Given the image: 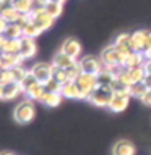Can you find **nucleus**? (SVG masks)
<instances>
[{"mask_svg": "<svg viewBox=\"0 0 151 155\" xmlns=\"http://www.w3.org/2000/svg\"><path fill=\"white\" fill-rule=\"evenodd\" d=\"M145 61H146L145 53H141V52H132L130 55H127L125 61H124V66H122V68H136V66H143Z\"/></svg>", "mask_w": 151, "mask_h": 155, "instance_id": "2eb2a0df", "label": "nucleus"}, {"mask_svg": "<svg viewBox=\"0 0 151 155\" xmlns=\"http://www.w3.org/2000/svg\"><path fill=\"white\" fill-rule=\"evenodd\" d=\"M19 55H21L24 60L26 58H33L34 55H36V52H37V45H36V42H34V39L31 37H21L19 39Z\"/></svg>", "mask_w": 151, "mask_h": 155, "instance_id": "1a4fd4ad", "label": "nucleus"}, {"mask_svg": "<svg viewBox=\"0 0 151 155\" xmlns=\"http://www.w3.org/2000/svg\"><path fill=\"white\" fill-rule=\"evenodd\" d=\"M80 66H81V71L83 73H88V74H99V73L104 70V63H102L101 58L97 57H93V55H88V57H83L80 60Z\"/></svg>", "mask_w": 151, "mask_h": 155, "instance_id": "423d86ee", "label": "nucleus"}, {"mask_svg": "<svg viewBox=\"0 0 151 155\" xmlns=\"http://www.w3.org/2000/svg\"><path fill=\"white\" fill-rule=\"evenodd\" d=\"M42 31L39 29L36 24H34L31 19H29V23L28 24H24L23 26V37H31V39H36L39 34H41Z\"/></svg>", "mask_w": 151, "mask_h": 155, "instance_id": "a878e982", "label": "nucleus"}, {"mask_svg": "<svg viewBox=\"0 0 151 155\" xmlns=\"http://www.w3.org/2000/svg\"><path fill=\"white\" fill-rule=\"evenodd\" d=\"M19 39H7L5 37V42L2 45V50L0 53L2 55H8V53H19Z\"/></svg>", "mask_w": 151, "mask_h": 155, "instance_id": "412c9836", "label": "nucleus"}, {"mask_svg": "<svg viewBox=\"0 0 151 155\" xmlns=\"http://www.w3.org/2000/svg\"><path fill=\"white\" fill-rule=\"evenodd\" d=\"M46 12L51 15L52 18H58L63 12V3H58V2H47L46 5Z\"/></svg>", "mask_w": 151, "mask_h": 155, "instance_id": "c756f323", "label": "nucleus"}, {"mask_svg": "<svg viewBox=\"0 0 151 155\" xmlns=\"http://www.w3.org/2000/svg\"><path fill=\"white\" fill-rule=\"evenodd\" d=\"M0 16H2L5 21L10 24V23H16V21H18V18L21 16V13H19L12 3H3L2 12H0Z\"/></svg>", "mask_w": 151, "mask_h": 155, "instance_id": "4468645a", "label": "nucleus"}, {"mask_svg": "<svg viewBox=\"0 0 151 155\" xmlns=\"http://www.w3.org/2000/svg\"><path fill=\"white\" fill-rule=\"evenodd\" d=\"M5 37L7 39H21L23 37V26L18 23H10L5 31Z\"/></svg>", "mask_w": 151, "mask_h": 155, "instance_id": "5701e85b", "label": "nucleus"}, {"mask_svg": "<svg viewBox=\"0 0 151 155\" xmlns=\"http://www.w3.org/2000/svg\"><path fill=\"white\" fill-rule=\"evenodd\" d=\"M37 82H39V81H37L36 78L33 76V73H31V70H29V73H28V76L24 78L23 81H21V89H23V94H26V92H28L29 89H31L33 86H36Z\"/></svg>", "mask_w": 151, "mask_h": 155, "instance_id": "2f4dec72", "label": "nucleus"}, {"mask_svg": "<svg viewBox=\"0 0 151 155\" xmlns=\"http://www.w3.org/2000/svg\"><path fill=\"white\" fill-rule=\"evenodd\" d=\"M34 116H36V107H34V102L31 99H26V100L19 102L13 110V118L19 124L31 123V121L34 120Z\"/></svg>", "mask_w": 151, "mask_h": 155, "instance_id": "f03ea898", "label": "nucleus"}, {"mask_svg": "<svg viewBox=\"0 0 151 155\" xmlns=\"http://www.w3.org/2000/svg\"><path fill=\"white\" fill-rule=\"evenodd\" d=\"M0 155H16V153H13V152H0Z\"/></svg>", "mask_w": 151, "mask_h": 155, "instance_id": "49530a36", "label": "nucleus"}, {"mask_svg": "<svg viewBox=\"0 0 151 155\" xmlns=\"http://www.w3.org/2000/svg\"><path fill=\"white\" fill-rule=\"evenodd\" d=\"M0 82H2V84H10V82H15L12 70H3V71H2V78H0Z\"/></svg>", "mask_w": 151, "mask_h": 155, "instance_id": "c9c22d12", "label": "nucleus"}, {"mask_svg": "<svg viewBox=\"0 0 151 155\" xmlns=\"http://www.w3.org/2000/svg\"><path fill=\"white\" fill-rule=\"evenodd\" d=\"M24 58L19 53H8V55H2V61H0V68L3 70H13L16 66H21Z\"/></svg>", "mask_w": 151, "mask_h": 155, "instance_id": "f8f14e48", "label": "nucleus"}, {"mask_svg": "<svg viewBox=\"0 0 151 155\" xmlns=\"http://www.w3.org/2000/svg\"><path fill=\"white\" fill-rule=\"evenodd\" d=\"M12 73H13V79H15V82H18V84H21V81L24 79V78L28 76V73H29V70H26L23 65L21 66H16V68H13L12 70Z\"/></svg>", "mask_w": 151, "mask_h": 155, "instance_id": "473e14b6", "label": "nucleus"}, {"mask_svg": "<svg viewBox=\"0 0 151 155\" xmlns=\"http://www.w3.org/2000/svg\"><path fill=\"white\" fill-rule=\"evenodd\" d=\"M60 94H62V97H65V99H83L81 89H80V86L76 84V81H68L65 84H62Z\"/></svg>", "mask_w": 151, "mask_h": 155, "instance_id": "9b49d317", "label": "nucleus"}, {"mask_svg": "<svg viewBox=\"0 0 151 155\" xmlns=\"http://www.w3.org/2000/svg\"><path fill=\"white\" fill-rule=\"evenodd\" d=\"M149 50H151V32L146 31V34H145V42H143V53L149 52Z\"/></svg>", "mask_w": 151, "mask_h": 155, "instance_id": "e433bc0d", "label": "nucleus"}, {"mask_svg": "<svg viewBox=\"0 0 151 155\" xmlns=\"http://www.w3.org/2000/svg\"><path fill=\"white\" fill-rule=\"evenodd\" d=\"M114 79H115V73L106 70V68L97 74V84L99 86H111L114 82Z\"/></svg>", "mask_w": 151, "mask_h": 155, "instance_id": "b1692460", "label": "nucleus"}, {"mask_svg": "<svg viewBox=\"0 0 151 155\" xmlns=\"http://www.w3.org/2000/svg\"><path fill=\"white\" fill-rule=\"evenodd\" d=\"M3 84H2V82H0V100H3Z\"/></svg>", "mask_w": 151, "mask_h": 155, "instance_id": "37998d69", "label": "nucleus"}, {"mask_svg": "<svg viewBox=\"0 0 151 155\" xmlns=\"http://www.w3.org/2000/svg\"><path fill=\"white\" fill-rule=\"evenodd\" d=\"M140 100L143 102L145 105H151V89H148V91H146V94H145L143 97H141Z\"/></svg>", "mask_w": 151, "mask_h": 155, "instance_id": "4c0bfd02", "label": "nucleus"}, {"mask_svg": "<svg viewBox=\"0 0 151 155\" xmlns=\"http://www.w3.org/2000/svg\"><path fill=\"white\" fill-rule=\"evenodd\" d=\"M44 94H46V86H44L42 82H37L36 86H33L31 89L26 92V97H28V99H31L33 102H39L42 99Z\"/></svg>", "mask_w": 151, "mask_h": 155, "instance_id": "4be33fe9", "label": "nucleus"}, {"mask_svg": "<svg viewBox=\"0 0 151 155\" xmlns=\"http://www.w3.org/2000/svg\"><path fill=\"white\" fill-rule=\"evenodd\" d=\"M128 74L132 78V82H140L146 78V70L145 66H136V68H127Z\"/></svg>", "mask_w": 151, "mask_h": 155, "instance_id": "cd10ccee", "label": "nucleus"}, {"mask_svg": "<svg viewBox=\"0 0 151 155\" xmlns=\"http://www.w3.org/2000/svg\"><path fill=\"white\" fill-rule=\"evenodd\" d=\"M7 26H8V23L5 21V19L0 16V36H5V31H7Z\"/></svg>", "mask_w": 151, "mask_h": 155, "instance_id": "ea45409f", "label": "nucleus"}, {"mask_svg": "<svg viewBox=\"0 0 151 155\" xmlns=\"http://www.w3.org/2000/svg\"><path fill=\"white\" fill-rule=\"evenodd\" d=\"M145 58H146V60H151V50L145 53Z\"/></svg>", "mask_w": 151, "mask_h": 155, "instance_id": "a18cd8bd", "label": "nucleus"}, {"mask_svg": "<svg viewBox=\"0 0 151 155\" xmlns=\"http://www.w3.org/2000/svg\"><path fill=\"white\" fill-rule=\"evenodd\" d=\"M114 45L115 47H119L120 48V52L124 53V55H130L132 52V47H130V34H127V32H122L119 34V36L115 37V42H114Z\"/></svg>", "mask_w": 151, "mask_h": 155, "instance_id": "dca6fc26", "label": "nucleus"}, {"mask_svg": "<svg viewBox=\"0 0 151 155\" xmlns=\"http://www.w3.org/2000/svg\"><path fill=\"white\" fill-rule=\"evenodd\" d=\"M49 2H58V3H63L65 0H49Z\"/></svg>", "mask_w": 151, "mask_h": 155, "instance_id": "09e8293b", "label": "nucleus"}, {"mask_svg": "<svg viewBox=\"0 0 151 155\" xmlns=\"http://www.w3.org/2000/svg\"><path fill=\"white\" fill-rule=\"evenodd\" d=\"M111 87H112V91H114V94L130 95V86H127V84H124L122 81H119V79H117V76H115L114 82L111 84ZM130 97H132V95H130Z\"/></svg>", "mask_w": 151, "mask_h": 155, "instance_id": "c85d7f7f", "label": "nucleus"}, {"mask_svg": "<svg viewBox=\"0 0 151 155\" xmlns=\"http://www.w3.org/2000/svg\"><path fill=\"white\" fill-rule=\"evenodd\" d=\"M49 0H34L33 2V8H46Z\"/></svg>", "mask_w": 151, "mask_h": 155, "instance_id": "58836bf2", "label": "nucleus"}, {"mask_svg": "<svg viewBox=\"0 0 151 155\" xmlns=\"http://www.w3.org/2000/svg\"><path fill=\"white\" fill-rule=\"evenodd\" d=\"M0 61H2V53H0Z\"/></svg>", "mask_w": 151, "mask_h": 155, "instance_id": "603ef678", "label": "nucleus"}, {"mask_svg": "<svg viewBox=\"0 0 151 155\" xmlns=\"http://www.w3.org/2000/svg\"><path fill=\"white\" fill-rule=\"evenodd\" d=\"M145 34L146 31H135L130 34V47L133 52L143 53V42H145Z\"/></svg>", "mask_w": 151, "mask_h": 155, "instance_id": "a211bd4d", "label": "nucleus"}, {"mask_svg": "<svg viewBox=\"0 0 151 155\" xmlns=\"http://www.w3.org/2000/svg\"><path fill=\"white\" fill-rule=\"evenodd\" d=\"M42 105L46 107H58L62 102V94L60 92H51V91H46V94L42 95V99L39 100Z\"/></svg>", "mask_w": 151, "mask_h": 155, "instance_id": "6ab92c4d", "label": "nucleus"}, {"mask_svg": "<svg viewBox=\"0 0 151 155\" xmlns=\"http://www.w3.org/2000/svg\"><path fill=\"white\" fill-rule=\"evenodd\" d=\"M112 155H135V145L130 140H117L112 147Z\"/></svg>", "mask_w": 151, "mask_h": 155, "instance_id": "ddd939ff", "label": "nucleus"}, {"mask_svg": "<svg viewBox=\"0 0 151 155\" xmlns=\"http://www.w3.org/2000/svg\"><path fill=\"white\" fill-rule=\"evenodd\" d=\"M3 86V100H15L19 94H23L21 84H18V82H10V84Z\"/></svg>", "mask_w": 151, "mask_h": 155, "instance_id": "f3484780", "label": "nucleus"}, {"mask_svg": "<svg viewBox=\"0 0 151 155\" xmlns=\"http://www.w3.org/2000/svg\"><path fill=\"white\" fill-rule=\"evenodd\" d=\"M29 19L41 29V31H47L54 26L55 18H52L51 15L46 12V8H33V12L29 13Z\"/></svg>", "mask_w": 151, "mask_h": 155, "instance_id": "20e7f679", "label": "nucleus"}, {"mask_svg": "<svg viewBox=\"0 0 151 155\" xmlns=\"http://www.w3.org/2000/svg\"><path fill=\"white\" fill-rule=\"evenodd\" d=\"M128 104H130V95L114 94V97L109 102V105H107V108L111 111H114V113H120V111H124L128 107Z\"/></svg>", "mask_w": 151, "mask_h": 155, "instance_id": "9d476101", "label": "nucleus"}, {"mask_svg": "<svg viewBox=\"0 0 151 155\" xmlns=\"http://www.w3.org/2000/svg\"><path fill=\"white\" fill-rule=\"evenodd\" d=\"M67 73H68V78H70V81H75L78 76L81 74V66H80V61H76L75 65H72L70 68H67Z\"/></svg>", "mask_w": 151, "mask_h": 155, "instance_id": "72a5a7b5", "label": "nucleus"}, {"mask_svg": "<svg viewBox=\"0 0 151 155\" xmlns=\"http://www.w3.org/2000/svg\"><path fill=\"white\" fill-rule=\"evenodd\" d=\"M31 2H34V0H31Z\"/></svg>", "mask_w": 151, "mask_h": 155, "instance_id": "864d4df0", "label": "nucleus"}, {"mask_svg": "<svg viewBox=\"0 0 151 155\" xmlns=\"http://www.w3.org/2000/svg\"><path fill=\"white\" fill-rule=\"evenodd\" d=\"M2 71H3V68H0V78H2Z\"/></svg>", "mask_w": 151, "mask_h": 155, "instance_id": "3c124183", "label": "nucleus"}, {"mask_svg": "<svg viewBox=\"0 0 151 155\" xmlns=\"http://www.w3.org/2000/svg\"><path fill=\"white\" fill-rule=\"evenodd\" d=\"M143 82L148 86V89H151V74H146V78L143 79Z\"/></svg>", "mask_w": 151, "mask_h": 155, "instance_id": "79ce46f5", "label": "nucleus"}, {"mask_svg": "<svg viewBox=\"0 0 151 155\" xmlns=\"http://www.w3.org/2000/svg\"><path fill=\"white\" fill-rule=\"evenodd\" d=\"M75 81H76V84L80 86V89H81L83 99H86V100H88V97L91 95V92L99 86L97 84V76L96 74H88V73H81Z\"/></svg>", "mask_w": 151, "mask_h": 155, "instance_id": "39448f33", "label": "nucleus"}, {"mask_svg": "<svg viewBox=\"0 0 151 155\" xmlns=\"http://www.w3.org/2000/svg\"><path fill=\"white\" fill-rule=\"evenodd\" d=\"M44 86H46V91H51V92H60V89H62V84L57 79H54V78H51Z\"/></svg>", "mask_w": 151, "mask_h": 155, "instance_id": "f704fd0d", "label": "nucleus"}, {"mask_svg": "<svg viewBox=\"0 0 151 155\" xmlns=\"http://www.w3.org/2000/svg\"><path fill=\"white\" fill-rule=\"evenodd\" d=\"M3 42H5V36H0V50H2V45H3Z\"/></svg>", "mask_w": 151, "mask_h": 155, "instance_id": "c03bdc74", "label": "nucleus"}, {"mask_svg": "<svg viewBox=\"0 0 151 155\" xmlns=\"http://www.w3.org/2000/svg\"><path fill=\"white\" fill-rule=\"evenodd\" d=\"M2 2H3V3H13L15 0H2Z\"/></svg>", "mask_w": 151, "mask_h": 155, "instance_id": "de8ad7c7", "label": "nucleus"}, {"mask_svg": "<svg viewBox=\"0 0 151 155\" xmlns=\"http://www.w3.org/2000/svg\"><path fill=\"white\" fill-rule=\"evenodd\" d=\"M99 58L102 60V63H104V68H106V70L117 73V70H119V68L124 66V61H125L127 57L120 52L119 47H115L114 44H112V45H107V47L102 48Z\"/></svg>", "mask_w": 151, "mask_h": 155, "instance_id": "f257e3e1", "label": "nucleus"}, {"mask_svg": "<svg viewBox=\"0 0 151 155\" xmlns=\"http://www.w3.org/2000/svg\"><path fill=\"white\" fill-rule=\"evenodd\" d=\"M52 63L55 66H58V68H65V70H67V68H70L72 65H75L76 60H73L72 57H68L67 53H63V52H57Z\"/></svg>", "mask_w": 151, "mask_h": 155, "instance_id": "aec40b11", "label": "nucleus"}, {"mask_svg": "<svg viewBox=\"0 0 151 155\" xmlns=\"http://www.w3.org/2000/svg\"><path fill=\"white\" fill-rule=\"evenodd\" d=\"M112 97H114V91H112L111 86H97L91 92V95L88 97V100H90V104L96 107H107Z\"/></svg>", "mask_w": 151, "mask_h": 155, "instance_id": "7ed1b4c3", "label": "nucleus"}, {"mask_svg": "<svg viewBox=\"0 0 151 155\" xmlns=\"http://www.w3.org/2000/svg\"><path fill=\"white\" fill-rule=\"evenodd\" d=\"M143 66H145V70H146V74H151V60H146Z\"/></svg>", "mask_w": 151, "mask_h": 155, "instance_id": "a19ab883", "label": "nucleus"}, {"mask_svg": "<svg viewBox=\"0 0 151 155\" xmlns=\"http://www.w3.org/2000/svg\"><path fill=\"white\" fill-rule=\"evenodd\" d=\"M52 78H54V79H57L60 84H65V82L70 81V78H68V73H67L65 68H58L55 65H54V76Z\"/></svg>", "mask_w": 151, "mask_h": 155, "instance_id": "7c9ffc66", "label": "nucleus"}, {"mask_svg": "<svg viewBox=\"0 0 151 155\" xmlns=\"http://www.w3.org/2000/svg\"><path fill=\"white\" fill-rule=\"evenodd\" d=\"M2 7H3V2L0 0V12H2Z\"/></svg>", "mask_w": 151, "mask_h": 155, "instance_id": "8fccbe9b", "label": "nucleus"}, {"mask_svg": "<svg viewBox=\"0 0 151 155\" xmlns=\"http://www.w3.org/2000/svg\"><path fill=\"white\" fill-rule=\"evenodd\" d=\"M12 5L21 15H29L33 12V2H31V0H15Z\"/></svg>", "mask_w": 151, "mask_h": 155, "instance_id": "393cba45", "label": "nucleus"}, {"mask_svg": "<svg viewBox=\"0 0 151 155\" xmlns=\"http://www.w3.org/2000/svg\"><path fill=\"white\" fill-rule=\"evenodd\" d=\"M31 73L39 82L46 84V82L54 76V63H36V65L31 68Z\"/></svg>", "mask_w": 151, "mask_h": 155, "instance_id": "0eeeda50", "label": "nucleus"}, {"mask_svg": "<svg viewBox=\"0 0 151 155\" xmlns=\"http://www.w3.org/2000/svg\"><path fill=\"white\" fill-rule=\"evenodd\" d=\"M146 91H148V86H146L143 81L133 82V84L130 86V95L132 97H138V99H141V97L146 94Z\"/></svg>", "mask_w": 151, "mask_h": 155, "instance_id": "bb28decb", "label": "nucleus"}, {"mask_svg": "<svg viewBox=\"0 0 151 155\" xmlns=\"http://www.w3.org/2000/svg\"><path fill=\"white\" fill-rule=\"evenodd\" d=\"M60 52L67 53L68 57H72L73 60L78 61V58L81 55V44L76 41V39H65L60 47Z\"/></svg>", "mask_w": 151, "mask_h": 155, "instance_id": "6e6552de", "label": "nucleus"}]
</instances>
